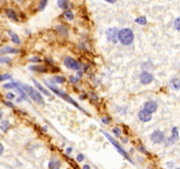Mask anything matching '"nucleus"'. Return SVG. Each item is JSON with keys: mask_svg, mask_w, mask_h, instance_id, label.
I'll return each mask as SVG.
<instances>
[{"mask_svg": "<svg viewBox=\"0 0 180 169\" xmlns=\"http://www.w3.org/2000/svg\"><path fill=\"white\" fill-rule=\"evenodd\" d=\"M22 89L25 91L26 95L30 97L32 100H34V101L36 103H38L39 105L43 106L44 104H45L42 95L35 88H33V87L29 86V85H27V84H22Z\"/></svg>", "mask_w": 180, "mask_h": 169, "instance_id": "obj_1", "label": "nucleus"}, {"mask_svg": "<svg viewBox=\"0 0 180 169\" xmlns=\"http://www.w3.org/2000/svg\"><path fill=\"white\" fill-rule=\"evenodd\" d=\"M118 40L122 45H130L134 40L133 31L129 28H123L118 30Z\"/></svg>", "mask_w": 180, "mask_h": 169, "instance_id": "obj_2", "label": "nucleus"}, {"mask_svg": "<svg viewBox=\"0 0 180 169\" xmlns=\"http://www.w3.org/2000/svg\"><path fill=\"white\" fill-rule=\"evenodd\" d=\"M44 83H45V84H46V85H47V87H48V88H49V89H50L51 91H53V92H54L55 94H56V95H58V96H59V97H61V98H63L64 100H66V101H68V102H70V103L72 104V105H74L75 107H76V108H78V109H80V110H82V112H84V113H86V112H85V111H84V110L82 109V107H80L79 105H78V104H77V102H76V101H75V100H73V99H72V98H71V97H70L69 95H68V94H66V93H64V92H62V91H60L59 89H57V88H56V87H55V86H53V85H52V84H51V83H49V82H47V81H44Z\"/></svg>", "mask_w": 180, "mask_h": 169, "instance_id": "obj_3", "label": "nucleus"}, {"mask_svg": "<svg viewBox=\"0 0 180 169\" xmlns=\"http://www.w3.org/2000/svg\"><path fill=\"white\" fill-rule=\"evenodd\" d=\"M102 133H103L104 135H105V137L108 139V140H109L111 143H112V145L114 146V147H116V148H117V150H118V152H119V153H120L121 155L123 156V157H125L126 159H128V160H129L130 162H131V163H133L132 160H131V159H130V157L128 156V154H127V152H125V150H124V149H123V148L121 147V146L118 144V142L114 140V139H113L112 137H111V136H110L109 134H108V133H106L105 131H102Z\"/></svg>", "mask_w": 180, "mask_h": 169, "instance_id": "obj_4", "label": "nucleus"}, {"mask_svg": "<svg viewBox=\"0 0 180 169\" xmlns=\"http://www.w3.org/2000/svg\"><path fill=\"white\" fill-rule=\"evenodd\" d=\"M105 33L108 41L112 42V43H116L117 40H118V29L115 27L108 28Z\"/></svg>", "mask_w": 180, "mask_h": 169, "instance_id": "obj_5", "label": "nucleus"}, {"mask_svg": "<svg viewBox=\"0 0 180 169\" xmlns=\"http://www.w3.org/2000/svg\"><path fill=\"white\" fill-rule=\"evenodd\" d=\"M64 64H65V66L68 67L69 69H72V70H78L81 67V64L78 62L77 60H75L74 58H72V57H66V58H65Z\"/></svg>", "mask_w": 180, "mask_h": 169, "instance_id": "obj_6", "label": "nucleus"}, {"mask_svg": "<svg viewBox=\"0 0 180 169\" xmlns=\"http://www.w3.org/2000/svg\"><path fill=\"white\" fill-rule=\"evenodd\" d=\"M139 78H140V82H141L143 85H147V84L151 83L153 79H154V77H153L152 74L147 72V71H143V72H141Z\"/></svg>", "mask_w": 180, "mask_h": 169, "instance_id": "obj_7", "label": "nucleus"}, {"mask_svg": "<svg viewBox=\"0 0 180 169\" xmlns=\"http://www.w3.org/2000/svg\"><path fill=\"white\" fill-rule=\"evenodd\" d=\"M151 141L156 143V144H158V143H161L163 140H164V134H163V132L159 131V130H156L151 134Z\"/></svg>", "mask_w": 180, "mask_h": 169, "instance_id": "obj_8", "label": "nucleus"}, {"mask_svg": "<svg viewBox=\"0 0 180 169\" xmlns=\"http://www.w3.org/2000/svg\"><path fill=\"white\" fill-rule=\"evenodd\" d=\"M138 117L142 122H148L152 119V113L148 112L145 109H142L141 111H139Z\"/></svg>", "mask_w": 180, "mask_h": 169, "instance_id": "obj_9", "label": "nucleus"}, {"mask_svg": "<svg viewBox=\"0 0 180 169\" xmlns=\"http://www.w3.org/2000/svg\"><path fill=\"white\" fill-rule=\"evenodd\" d=\"M144 109L150 113H153L157 110V104L154 101H147L144 104Z\"/></svg>", "mask_w": 180, "mask_h": 169, "instance_id": "obj_10", "label": "nucleus"}, {"mask_svg": "<svg viewBox=\"0 0 180 169\" xmlns=\"http://www.w3.org/2000/svg\"><path fill=\"white\" fill-rule=\"evenodd\" d=\"M19 50L16 49V48H13L10 46H6L3 47L2 49H0V55H4V54H15L18 53Z\"/></svg>", "mask_w": 180, "mask_h": 169, "instance_id": "obj_11", "label": "nucleus"}, {"mask_svg": "<svg viewBox=\"0 0 180 169\" xmlns=\"http://www.w3.org/2000/svg\"><path fill=\"white\" fill-rule=\"evenodd\" d=\"M178 136H179L178 129H177V127H174V128L172 129V136H171V138H170L169 140L167 141V145L169 144V143L171 144V143L175 142L178 139Z\"/></svg>", "mask_w": 180, "mask_h": 169, "instance_id": "obj_12", "label": "nucleus"}, {"mask_svg": "<svg viewBox=\"0 0 180 169\" xmlns=\"http://www.w3.org/2000/svg\"><path fill=\"white\" fill-rule=\"evenodd\" d=\"M29 69L32 71H35V72H47L48 71L47 67L42 66V65H34V66H30Z\"/></svg>", "mask_w": 180, "mask_h": 169, "instance_id": "obj_13", "label": "nucleus"}, {"mask_svg": "<svg viewBox=\"0 0 180 169\" xmlns=\"http://www.w3.org/2000/svg\"><path fill=\"white\" fill-rule=\"evenodd\" d=\"M170 87L174 90H179L180 88V83H179V78H173L170 80Z\"/></svg>", "mask_w": 180, "mask_h": 169, "instance_id": "obj_14", "label": "nucleus"}, {"mask_svg": "<svg viewBox=\"0 0 180 169\" xmlns=\"http://www.w3.org/2000/svg\"><path fill=\"white\" fill-rule=\"evenodd\" d=\"M5 12H6V15L8 16V18H10L14 21L18 20V16H17V14H16V12L14 10H12V9H6Z\"/></svg>", "mask_w": 180, "mask_h": 169, "instance_id": "obj_15", "label": "nucleus"}, {"mask_svg": "<svg viewBox=\"0 0 180 169\" xmlns=\"http://www.w3.org/2000/svg\"><path fill=\"white\" fill-rule=\"evenodd\" d=\"M32 81H33V83H34V85L36 86V88H38V89H39V91H41V92L43 93L44 95H46V96H49V95H50L48 91H47L46 89H45L44 87H42V85H41L40 83H38L37 81H36L35 79H32Z\"/></svg>", "mask_w": 180, "mask_h": 169, "instance_id": "obj_16", "label": "nucleus"}, {"mask_svg": "<svg viewBox=\"0 0 180 169\" xmlns=\"http://www.w3.org/2000/svg\"><path fill=\"white\" fill-rule=\"evenodd\" d=\"M8 34H9V36L11 37V40H12L13 43H15V44H20V39H19V37H18L17 34H15L14 32H12V31H8Z\"/></svg>", "mask_w": 180, "mask_h": 169, "instance_id": "obj_17", "label": "nucleus"}, {"mask_svg": "<svg viewBox=\"0 0 180 169\" xmlns=\"http://www.w3.org/2000/svg\"><path fill=\"white\" fill-rule=\"evenodd\" d=\"M15 89L17 90L19 93H20V95H21V97H22V98H23L24 100H26V101L30 102V101H29V98H28L27 96H26V93H25V91H24L23 89H22L20 86H19V83H18V85L15 87Z\"/></svg>", "mask_w": 180, "mask_h": 169, "instance_id": "obj_18", "label": "nucleus"}, {"mask_svg": "<svg viewBox=\"0 0 180 169\" xmlns=\"http://www.w3.org/2000/svg\"><path fill=\"white\" fill-rule=\"evenodd\" d=\"M57 4H58V6H59L61 9H67L68 6H69L67 0H58Z\"/></svg>", "mask_w": 180, "mask_h": 169, "instance_id": "obj_19", "label": "nucleus"}, {"mask_svg": "<svg viewBox=\"0 0 180 169\" xmlns=\"http://www.w3.org/2000/svg\"><path fill=\"white\" fill-rule=\"evenodd\" d=\"M9 128V122L7 120H3V121L0 123V129L3 130V131H6Z\"/></svg>", "mask_w": 180, "mask_h": 169, "instance_id": "obj_20", "label": "nucleus"}, {"mask_svg": "<svg viewBox=\"0 0 180 169\" xmlns=\"http://www.w3.org/2000/svg\"><path fill=\"white\" fill-rule=\"evenodd\" d=\"M135 22H136V23L140 24V25H145L146 22H147V20H146V17H145V16H140V17H138V18L135 19Z\"/></svg>", "mask_w": 180, "mask_h": 169, "instance_id": "obj_21", "label": "nucleus"}, {"mask_svg": "<svg viewBox=\"0 0 180 169\" xmlns=\"http://www.w3.org/2000/svg\"><path fill=\"white\" fill-rule=\"evenodd\" d=\"M48 167L52 168V169H57L60 167V162L59 161H51L50 163L48 164Z\"/></svg>", "mask_w": 180, "mask_h": 169, "instance_id": "obj_22", "label": "nucleus"}, {"mask_svg": "<svg viewBox=\"0 0 180 169\" xmlns=\"http://www.w3.org/2000/svg\"><path fill=\"white\" fill-rule=\"evenodd\" d=\"M18 85L17 82H11V83H6L3 85V88L4 89H12V88H15L16 86Z\"/></svg>", "mask_w": 180, "mask_h": 169, "instance_id": "obj_23", "label": "nucleus"}, {"mask_svg": "<svg viewBox=\"0 0 180 169\" xmlns=\"http://www.w3.org/2000/svg\"><path fill=\"white\" fill-rule=\"evenodd\" d=\"M11 59L7 56H0V64H6V63H10Z\"/></svg>", "mask_w": 180, "mask_h": 169, "instance_id": "obj_24", "label": "nucleus"}, {"mask_svg": "<svg viewBox=\"0 0 180 169\" xmlns=\"http://www.w3.org/2000/svg\"><path fill=\"white\" fill-rule=\"evenodd\" d=\"M65 81H66V79H65L64 77H62V76H56V77H54V82L55 83H64Z\"/></svg>", "mask_w": 180, "mask_h": 169, "instance_id": "obj_25", "label": "nucleus"}, {"mask_svg": "<svg viewBox=\"0 0 180 169\" xmlns=\"http://www.w3.org/2000/svg\"><path fill=\"white\" fill-rule=\"evenodd\" d=\"M64 17L66 18L67 20H72V19L74 18V16H73V13L71 11H66L64 13Z\"/></svg>", "mask_w": 180, "mask_h": 169, "instance_id": "obj_26", "label": "nucleus"}, {"mask_svg": "<svg viewBox=\"0 0 180 169\" xmlns=\"http://www.w3.org/2000/svg\"><path fill=\"white\" fill-rule=\"evenodd\" d=\"M11 78L10 74H1L0 75V81H5V80H8Z\"/></svg>", "mask_w": 180, "mask_h": 169, "instance_id": "obj_27", "label": "nucleus"}, {"mask_svg": "<svg viewBox=\"0 0 180 169\" xmlns=\"http://www.w3.org/2000/svg\"><path fill=\"white\" fill-rule=\"evenodd\" d=\"M46 4H47V0H41L38 9L39 10H43V9L45 8V6H46Z\"/></svg>", "mask_w": 180, "mask_h": 169, "instance_id": "obj_28", "label": "nucleus"}, {"mask_svg": "<svg viewBox=\"0 0 180 169\" xmlns=\"http://www.w3.org/2000/svg\"><path fill=\"white\" fill-rule=\"evenodd\" d=\"M179 23H180V19H179V17L178 18H176L175 19V21H174V26H175V29L176 30H180V27H179Z\"/></svg>", "mask_w": 180, "mask_h": 169, "instance_id": "obj_29", "label": "nucleus"}, {"mask_svg": "<svg viewBox=\"0 0 180 169\" xmlns=\"http://www.w3.org/2000/svg\"><path fill=\"white\" fill-rule=\"evenodd\" d=\"M113 133L115 134L116 136H120V134H121V130L118 128V127H115L113 129Z\"/></svg>", "mask_w": 180, "mask_h": 169, "instance_id": "obj_30", "label": "nucleus"}, {"mask_svg": "<svg viewBox=\"0 0 180 169\" xmlns=\"http://www.w3.org/2000/svg\"><path fill=\"white\" fill-rule=\"evenodd\" d=\"M6 97H7L8 99H13L15 96H14V94H13V93H7V94H6Z\"/></svg>", "mask_w": 180, "mask_h": 169, "instance_id": "obj_31", "label": "nucleus"}, {"mask_svg": "<svg viewBox=\"0 0 180 169\" xmlns=\"http://www.w3.org/2000/svg\"><path fill=\"white\" fill-rule=\"evenodd\" d=\"M102 122L103 123H106V124H109L110 123V118H105V117H104V118H102Z\"/></svg>", "mask_w": 180, "mask_h": 169, "instance_id": "obj_32", "label": "nucleus"}, {"mask_svg": "<svg viewBox=\"0 0 180 169\" xmlns=\"http://www.w3.org/2000/svg\"><path fill=\"white\" fill-rule=\"evenodd\" d=\"M83 159H84V156L82 155V154H78L77 155V161H82L83 160Z\"/></svg>", "mask_w": 180, "mask_h": 169, "instance_id": "obj_33", "label": "nucleus"}, {"mask_svg": "<svg viewBox=\"0 0 180 169\" xmlns=\"http://www.w3.org/2000/svg\"><path fill=\"white\" fill-rule=\"evenodd\" d=\"M70 81L72 83H75V82H77V78H74L73 76H70Z\"/></svg>", "mask_w": 180, "mask_h": 169, "instance_id": "obj_34", "label": "nucleus"}, {"mask_svg": "<svg viewBox=\"0 0 180 169\" xmlns=\"http://www.w3.org/2000/svg\"><path fill=\"white\" fill-rule=\"evenodd\" d=\"M139 150H141L143 153H146V154H148V152H147V150H145V149L143 148V146H140L139 147Z\"/></svg>", "mask_w": 180, "mask_h": 169, "instance_id": "obj_35", "label": "nucleus"}, {"mask_svg": "<svg viewBox=\"0 0 180 169\" xmlns=\"http://www.w3.org/2000/svg\"><path fill=\"white\" fill-rule=\"evenodd\" d=\"M3 151H4V147H3V145L0 143V155H2Z\"/></svg>", "mask_w": 180, "mask_h": 169, "instance_id": "obj_36", "label": "nucleus"}, {"mask_svg": "<svg viewBox=\"0 0 180 169\" xmlns=\"http://www.w3.org/2000/svg\"><path fill=\"white\" fill-rule=\"evenodd\" d=\"M30 61H35V62H39V61H40V59H39V58H36V57H32L31 59H30Z\"/></svg>", "mask_w": 180, "mask_h": 169, "instance_id": "obj_37", "label": "nucleus"}, {"mask_svg": "<svg viewBox=\"0 0 180 169\" xmlns=\"http://www.w3.org/2000/svg\"><path fill=\"white\" fill-rule=\"evenodd\" d=\"M106 2H108V3H115L117 0H105Z\"/></svg>", "mask_w": 180, "mask_h": 169, "instance_id": "obj_38", "label": "nucleus"}, {"mask_svg": "<svg viewBox=\"0 0 180 169\" xmlns=\"http://www.w3.org/2000/svg\"><path fill=\"white\" fill-rule=\"evenodd\" d=\"M66 151H67V153H70V152L72 151V148H71V147H69V148H67V150H66Z\"/></svg>", "mask_w": 180, "mask_h": 169, "instance_id": "obj_39", "label": "nucleus"}, {"mask_svg": "<svg viewBox=\"0 0 180 169\" xmlns=\"http://www.w3.org/2000/svg\"><path fill=\"white\" fill-rule=\"evenodd\" d=\"M6 104H7L8 106H10V107H13V104L11 102H6Z\"/></svg>", "mask_w": 180, "mask_h": 169, "instance_id": "obj_40", "label": "nucleus"}, {"mask_svg": "<svg viewBox=\"0 0 180 169\" xmlns=\"http://www.w3.org/2000/svg\"><path fill=\"white\" fill-rule=\"evenodd\" d=\"M83 168H84V169H89V168H90V166H89V165H84Z\"/></svg>", "mask_w": 180, "mask_h": 169, "instance_id": "obj_41", "label": "nucleus"}]
</instances>
